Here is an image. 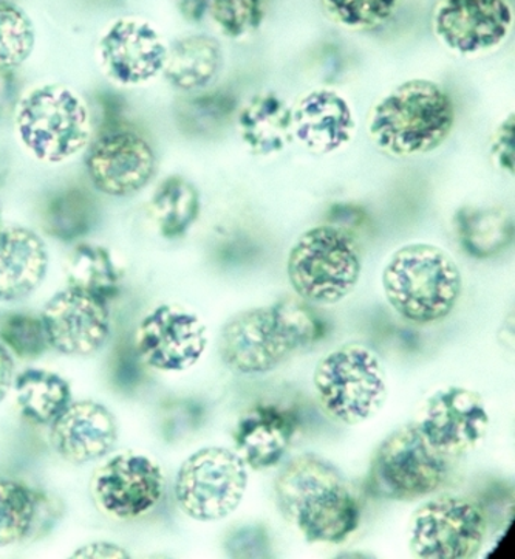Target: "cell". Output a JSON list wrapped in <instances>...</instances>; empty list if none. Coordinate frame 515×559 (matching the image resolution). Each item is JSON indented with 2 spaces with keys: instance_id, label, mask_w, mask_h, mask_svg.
<instances>
[{
  "instance_id": "obj_1",
  "label": "cell",
  "mask_w": 515,
  "mask_h": 559,
  "mask_svg": "<svg viewBox=\"0 0 515 559\" xmlns=\"http://www.w3.org/2000/svg\"><path fill=\"white\" fill-rule=\"evenodd\" d=\"M285 520L310 543H344L361 524V506L344 474L327 459L302 454L288 462L274 484Z\"/></svg>"
},
{
  "instance_id": "obj_2",
  "label": "cell",
  "mask_w": 515,
  "mask_h": 559,
  "mask_svg": "<svg viewBox=\"0 0 515 559\" xmlns=\"http://www.w3.org/2000/svg\"><path fill=\"white\" fill-rule=\"evenodd\" d=\"M324 332V323L309 302L282 299L232 317L221 328L218 354L232 372H272L296 352L319 342Z\"/></svg>"
},
{
  "instance_id": "obj_3",
  "label": "cell",
  "mask_w": 515,
  "mask_h": 559,
  "mask_svg": "<svg viewBox=\"0 0 515 559\" xmlns=\"http://www.w3.org/2000/svg\"><path fill=\"white\" fill-rule=\"evenodd\" d=\"M455 105L440 84L415 78L388 92L370 110L367 133L378 150L396 158L439 150L455 126Z\"/></svg>"
},
{
  "instance_id": "obj_4",
  "label": "cell",
  "mask_w": 515,
  "mask_h": 559,
  "mask_svg": "<svg viewBox=\"0 0 515 559\" xmlns=\"http://www.w3.org/2000/svg\"><path fill=\"white\" fill-rule=\"evenodd\" d=\"M385 299L414 324H433L450 317L459 301L463 277L455 259L432 243L398 248L383 270Z\"/></svg>"
},
{
  "instance_id": "obj_5",
  "label": "cell",
  "mask_w": 515,
  "mask_h": 559,
  "mask_svg": "<svg viewBox=\"0 0 515 559\" xmlns=\"http://www.w3.org/2000/svg\"><path fill=\"white\" fill-rule=\"evenodd\" d=\"M14 126L22 146L46 165H61L83 152L95 129L83 96L64 84H44L21 95Z\"/></svg>"
},
{
  "instance_id": "obj_6",
  "label": "cell",
  "mask_w": 515,
  "mask_h": 559,
  "mask_svg": "<svg viewBox=\"0 0 515 559\" xmlns=\"http://www.w3.org/2000/svg\"><path fill=\"white\" fill-rule=\"evenodd\" d=\"M362 259L355 237L337 225H319L291 247L287 275L300 299L318 306L344 301L361 280Z\"/></svg>"
},
{
  "instance_id": "obj_7",
  "label": "cell",
  "mask_w": 515,
  "mask_h": 559,
  "mask_svg": "<svg viewBox=\"0 0 515 559\" xmlns=\"http://www.w3.org/2000/svg\"><path fill=\"white\" fill-rule=\"evenodd\" d=\"M313 383L325 413L348 427L375 417L387 402L383 362L366 344H344L330 352L318 362Z\"/></svg>"
},
{
  "instance_id": "obj_8",
  "label": "cell",
  "mask_w": 515,
  "mask_h": 559,
  "mask_svg": "<svg viewBox=\"0 0 515 559\" xmlns=\"http://www.w3.org/2000/svg\"><path fill=\"white\" fill-rule=\"evenodd\" d=\"M248 488V465L235 451L206 447L189 455L176 477L181 512L200 522L225 520L237 512Z\"/></svg>"
},
{
  "instance_id": "obj_9",
  "label": "cell",
  "mask_w": 515,
  "mask_h": 559,
  "mask_svg": "<svg viewBox=\"0 0 515 559\" xmlns=\"http://www.w3.org/2000/svg\"><path fill=\"white\" fill-rule=\"evenodd\" d=\"M447 461L429 445L414 424L392 432L378 448L370 469V487L394 501H415L439 491L446 483Z\"/></svg>"
},
{
  "instance_id": "obj_10",
  "label": "cell",
  "mask_w": 515,
  "mask_h": 559,
  "mask_svg": "<svg viewBox=\"0 0 515 559\" xmlns=\"http://www.w3.org/2000/svg\"><path fill=\"white\" fill-rule=\"evenodd\" d=\"M483 510L468 499L443 496L422 503L409 522V549L420 559H470L487 540Z\"/></svg>"
},
{
  "instance_id": "obj_11",
  "label": "cell",
  "mask_w": 515,
  "mask_h": 559,
  "mask_svg": "<svg viewBox=\"0 0 515 559\" xmlns=\"http://www.w3.org/2000/svg\"><path fill=\"white\" fill-rule=\"evenodd\" d=\"M513 24L510 0H439L432 11L435 38L465 58L483 57L502 47Z\"/></svg>"
},
{
  "instance_id": "obj_12",
  "label": "cell",
  "mask_w": 515,
  "mask_h": 559,
  "mask_svg": "<svg viewBox=\"0 0 515 559\" xmlns=\"http://www.w3.org/2000/svg\"><path fill=\"white\" fill-rule=\"evenodd\" d=\"M489 421L480 394L450 386L440 389L422 403L414 425L441 455L458 459L483 442Z\"/></svg>"
},
{
  "instance_id": "obj_13",
  "label": "cell",
  "mask_w": 515,
  "mask_h": 559,
  "mask_svg": "<svg viewBox=\"0 0 515 559\" xmlns=\"http://www.w3.org/2000/svg\"><path fill=\"white\" fill-rule=\"evenodd\" d=\"M207 347L202 318L176 304H163L136 329L135 350L141 362L163 372L194 368Z\"/></svg>"
},
{
  "instance_id": "obj_14",
  "label": "cell",
  "mask_w": 515,
  "mask_h": 559,
  "mask_svg": "<svg viewBox=\"0 0 515 559\" xmlns=\"http://www.w3.org/2000/svg\"><path fill=\"white\" fill-rule=\"evenodd\" d=\"M92 185L110 198H131L154 180L158 169L154 147L139 133L121 129L95 139L85 157Z\"/></svg>"
},
{
  "instance_id": "obj_15",
  "label": "cell",
  "mask_w": 515,
  "mask_h": 559,
  "mask_svg": "<svg viewBox=\"0 0 515 559\" xmlns=\"http://www.w3.org/2000/svg\"><path fill=\"white\" fill-rule=\"evenodd\" d=\"M94 496L99 509L115 520H139L165 496V474L147 455L118 454L96 473Z\"/></svg>"
},
{
  "instance_id": "obj_16",
  "label": "cell",
  "mask_w": 515,
  "mask_h": 559,
  "mask_svg": "<svg viewBox=\"0 0 515 559\" xmlns=\"http://www.w3.org/2000/svg\"><path fill=\"white\" fill-rule=\"evenodd\" d=\"M99 64L113 83L140 86L157 78L165 67L168 46L158 29L141 17H120L103 33Z\"/></svg>"
},
{
  "instance_id": "obj_17",
  "label": "cell",
  "mask_w": 515,
  "mask_h": 559,
  "mask_svg": "<svg viewBox=\"0 0 515 559\" xmlns=\"http://www.w3.org/2000/svg\"><path fill=\"white\" fill-rule=\"evenodd\" d=\"M48 344L67 357H88L110 336L109 302L76 288L58 292L40 313Z\"/></svg>"
},
{
  "instance_id": "obj_18",
  "label": "cell",
  "mask_w": 515,
  "mask_h": 559,
  "mask_svg": "<svg viewBox=\"0 0 515 559\" xmlns=\"http://www.w3.org/2000/svg\"><path fill=\"white\" fill-rule=\"evenodd\" d=\"M292 136L307 151L332 155L357 136L358 124L346 96L333 88H313L291 107Z\"/></svg>"
},
{
  "instance_id": "obj_19",
  "label": "cell",
  "mask_w": 515,
  "mask_h": 559,
  "mask_svg": "<svg viewBox=\"0 0 515 559\" xmlns=\"http://www.w3.org/2000/svg\"><path fill=\"white\" fill-rule=\"evenodd\" d=\"M50 425L51 447L69 464H91L117 447V417L94 400L70 403Z\"/></svg>"
},
{
  "instance_id": "obj_20",
  "label": "cell",
  "mask_w": 515,
  "mask_h": 559,
  "mask_svg": "<svg viewBox=\"0 0 515 559\" xmlns=\"http://www.w3.org/2000/svg\"><path fill=\"white\" fill-rule=\"evenodd\" d=\"M48 272L46 242L33 229L7 225L0 233V302L35 294Z\"/></svg>"
},
{
  "instance_id": "obj_21",
  "label": "cell",
  "mask_w": 515,
  "mask_h": 559,
  "mask_svg": "<svg viewBox=\"0 0 515 559\" xmlns=\"http://www.w3.org/2000/svg\"><path fill=\"white\" fill-rule=\"evenodd\" d=\"M298 432V418L291 411L258 405L237 421L235 440L244 464L254 469L279 464Z\"/></svg>"
},
{
  "instance_id": "obj_22",
  "label": "cell",
  "mask_w": 515,
  "mask_h": 559,
  "mask_svg": "<svg viewBox=\"0 0 515 559\" xmlns=\"http://www.w3.org/2000/svg\"><path fill=\"white\" fill-rule=\"evenodd\" d=\"M244 146L258 157H272L290 146L291 107L274 92L253 96L236 115Z\"/></svg>"
},
{
  "instance_id": "obj_23",
  "label": "cell",
  "mask_w": 515,
  "mask_h": 559,
  "mask_svg": "<svg viewBox=\"0 0 515 559\" xmlns=\"http://www.w3.org/2000/svg\"><path fill=\"white\" fill-rule=\"evenodd\" d=\"M224 62V50L216 38L184 36L168 47L161 73L170 87L191 94L209 87L220 75Z\"/></svg>"
},
{
  "instance_id": "obj_24",
  "label": "cell",
  "mask_w": 515,
  "mask_h": 559,
  "mask_svg": "<svg viewBox=\"0 0 515 559\" xmlns=\"http://www.w3.org/2000/svg\"><path fill=\"white\" fill-rule=\"evenodd\" d=\"M455 229L469 257L488 259L511 246L514 221L502 206H465L455 214Z\"/></svg>"
},
{
  "instance_id": "obj_25",
  "label": "cell",
  "mask_w": 515,
  "mask_h": 559,
  "mask_svg": "<svg viewBox=\"0 0 515 559\" xmlns=\"http://www.w3.org/2000/svg\"><path fill=\"white\" fill-rule=\"evenodd\" d=\"M202 211L199 188L183 176L166 177L151 200V214L159 235L176 240L187 235Z\"/></svg>"
},
{
  "instance_id": "obj_26",
  "label": "cell",
  "mask_w": 515,
  "mask_h": 559,
  "mask_svg": "<svg viewBox=\"0 0 515 559\" xmlns=\"http://www.w3.org/2000/svg\"><path fill=\"white\" fill-rule=\"evenodd\" d=\"M22 416L36 425H50L72 403L69 381L46 369H27L14 380Z\"/></svg>"
},
{
  "instance_id": "obj_27",
  "label": "cell",
  "mask_w": 515,
  "mask_h": 559,
  "mask_svg": "<svg viewBox=\"0 0 515 559\" xmlns=\"http://www.w3.org/2000/svg\"><path fill=\"white\" fill-rule=\"evenodd\" d=\"M69 287L110 302L120 295L121 272L107 248L80 243L65 265Z\"/></svg>"
},
{
  "instance_id": "obj_28",
  "label": "cell",
  "mask_w": 515,
  "mask_h": 559,
  "mask_svg": "<svg viewBox=\"0 0 515 559\" xmlns=\"http://www.w3.org/2000/svg\"><path fill=\"white\" fill-rule=\"evenodd\" d=\"M98 205L87 191L67 188L55 192L43 210L44 231L61 242H75L98 224Z\"/></svg>"
},
{
  "instance_id": "obj_29",
  "label": "cell",
  "mask_w": 515,
  "mask_h": 559,
  "mask_svg": "<svg viewBox=\"0 0 515 559\" xmlns=\"http://www.w3.org/2000/svg\"><path fill=\"white\" fill-rule=\"evenodd\" d=\"M180 132L191 139H213L228 128L237 114L236 96L217 91L181 98L173 106Z\"/></svg>"
},
{
  "instance_id": "obj_30",
  "label": "cell",
  "mask_w": 515,
  "mask_h": 559,
  "mask_svg": "<svg viewBox=\"0 0 515 559\" xmlns=\"http://www.w3.org/2000/svg\"><path fill=\"white\" fill-rule=\"evenodd\" d=\"M39 493L16 480L0 479V549L35 540Z\"/></svg>"
},
{
  "instance_id": "obj_31",
  "label": "cell",
  "mask_w": 515,
  "mask_h": 559,
  "mask_svg": "<svg viewBox=\"0 0 515 559\" xmlns=\"http://www.w3.org/2000/svg\"><path fill=\"white\" fill-rule=\"evenodd\" d=\"M36 46L35 25L16 3L0 0V72L24 64Z\"/></svg>"
},
{
  "instance_id": "obj_32",
  "label": "cell",
  "mask_w": 515,
  "mask_h": 559,
  "mask_svg": "<svg viewBox=\"0 0 515 559\" xmlns=\"http://www.w3.org/2000/svg\"><path fill=\"white\" fill-rule=\"evenodd\" d=\"M0 343L22 360H36L50 347L43 320L32 313H10L0 318Z\"/></svg>"
},
{
  "instance_id": "obj_33",
  "label": "cell",
  "mask_w": 515,
  "mask_h": 559,
  "mask_svg": "<svg viewBox=\"0 0 515 559\" xmlns=\"http://www.w3.org/2000/svg\"><path fill=\"white\" fill-rule=\"evenodd\" d=\"M398 3L399 0H322L330 20L355 32L381 27L394 16Z\"/></svg>"
},
{
  "instance_id": "obj_34",
  "label": "cell",
  "mask_w": 515,
  "mask_h": 559,
  "mask_svg": "<svg viewBox=\"0 0 515 559\" xmlns=\"http://www.w3.org/2000/svg\"><path fill=\"white\" fill-rule=\"evenodd\" d=\"M265 9L266 0H213L209 13L225 36L240 39L261 27Z\"/></svg>"
},
{
  "instance_id": "obj_35",
  "label": "cell",
  "mask_w": 515,
  "mask_h": 559,
  "mask_svg": "<svg viewBox=\"0 0 515 559\" xmlns=\"http://www.w3.org/2000/svg\"><path fill=\"white\" fill-rule=\"evenodd\" d=\"M514 114H510L505 121L496 128L491 143L492 160H494L496 168L510 174V176H514Z\"/></svg>"
},
{
  "instance_id": "obj_36",
  "label": "cell",
  "mask_w": 515,
  "mask_h": 559,
  "mask_svg": "<svg viewBox=\"0 0 515 559\" xmlns=\"http://www.w3.org/2000/svg\"><path fill=\"white\" fill-rule=\"evenodd\" d=\"M99 106L103 109V126H99L98 135L103 133H109L115 131H121L122 114H124V102L118 95L103 94L99 96Z\"/></svg>"
},
{
  "instance_id": "obj_37",
  "label": "cell",
  "mask_w": 515,
  "mask_h": 559,
  "mask_svg": "<svg viewBox=\"0 0 515 559\" xmlns=\"http://www.w3.org/2000/svg\"><path fill=\"white\" fill-rule=\"evenodd\" d=\"M72 558L83 559H122L131 558V554L124 547L118 544L107 543V540H96V543L85 544L72 554Z\"/></svg>"
},
{
  "instance_id": "obj_38",
  "label": "cell",
  "mask_w": 515,
  "mask_h": 559,
  "mask_svg": "<svg viewBox=\"0 0 515 559\" xmlns=\"http://www.w3.org/2000/svg\"><path fill=\"white\" fill-rule=\"evenodd\" d=\"M20 98V81L14 70L0 72V118L14 112Z\"/></svg>"
},
{
  "instance_id": "obj_39",
  "label": "cell",
  "mask_w": 515,
  "mask_h": 559,
  "mask_svg": "<svg viewBox=\"0 0 515 559\" xmlns=\"http://www.w3.org/2000/svg\"><path fill=\"white\" fill-rule=\"evenodd\" d=\"M14 370L16 366H14L13 355L0 343V403L7 399L13 388Z\"/></svg>"
},
{
  "instance_id": "obj_40",
  "label": "cell",
  "mask_w": 515,
  "mask_h": 559,
  "mask_svg": "<svg viewBox=\"0 0 515 559\" xmlns=\"http://www.w3.org/2000/svg\"><path fill=\"white\" fill-rule=\"evenodd\" d=\"M211 3L213 0H179V10L188 22H200L209 13Z\"/></svg>"
},
{
  "instance_id": "obj_41",
  "label": "cell",
  "mask_w": 515,
  "mask_h": 559,
  "mask_svg": "<svg viewBox=\"0 0 515 559\" xmlns=\"http://www.w3.org/2000/svg\"><path fill=\"white\" fill-rule=\"evenodd\" d=\"M7 225H5V222H3V217H2V211H0V233L3 231V228H5Z\"/></svg>"
}]
</instances>
